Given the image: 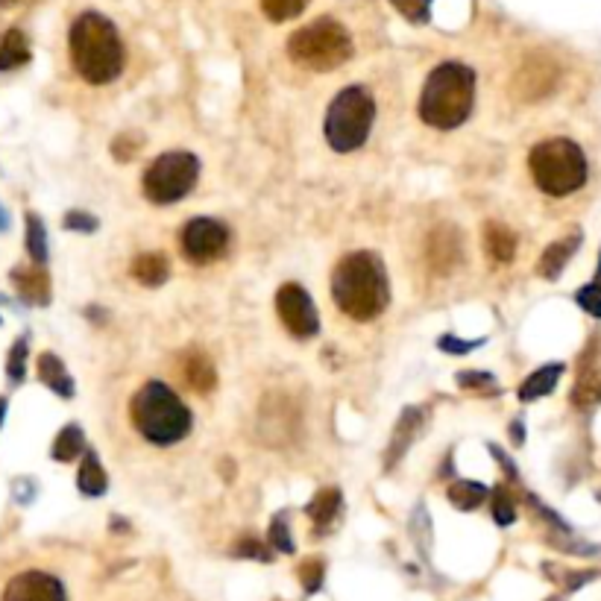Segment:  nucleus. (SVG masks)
<instances>
[{
  "label": "nucleus",
  "instance_id": "nucleus-1",
  "mask_svg": "<svg viewBox=\"0 0 601 601\" xmlns=\"http://www.w3.org/2000/svg\"><path fill=\"white\" fill-rule=\"evenodd\" d=\"M332 297L346 317L367 323L376 320L390 302V285L382 258L376 253H349L332 273Z\"/></svg>",
  "mask_w": 601,
  "mask_h": 601
},
{
  "label": "nucleus",
  "instance_id": "nucleus-2",
  "mask_svg": "<svg viewBox=\"0 0 601 601\" xmlns=\"http://www.w3.org/2000/svg\"><path fill=\"white\" fill-rule=\"evenodd\" d=\"M71 62L77 74L91 86H106L124 71V42L115 24L100 12H83L71 27Z\"/></svg>",
  "mask_w": 601,
  "mask_h": 601
},
{
  "label": "nucleus",
  "instance_id": "nucleus-3",
  "mask_svg": "<svg viewBox=\"0 0 601 601\" xmlns=\"http://www.w3.org/2000/svg\"><path fill=\"white\" fill-rule=\"evenodd\" d=\"M475 103V74L464 62H443L420 91V118L434 129L461 127Z\"/></svg>",
  "mask_w": 601,
  "mask_h": 601
},
{
  "label": "nucleus",
  "instance_id": "nucleus-4",
  "mask_svg": "<svg viewBox=\"0 0 601 601\" xmlns=\"http://www.w3.org/2000/svg\"><path fill=\"white\" fill-rule=\"evenodd\" d=\"M129 417L135 431L153 446H173L191 434V408L165 382H147L132 402Z\"/></svg>",
  "mask_w": 601,
  "mask_h": 601
},
{
  "label": "nucleus",
  "instance_id": "nucleus-5",
  "mask_svg": "<svg viewBox=\"0 0 601 601\" xmlns=\"http://www.w3.org/2000/svg\"><path fill=\"white\" fill-rule=\"evenodd\" d=\"M537 188L549 197H569L587 182V156L572 138H549L528 156Z\"/></svg>",
  "mask_w": 601,
  "mask_h": 601
},
{
  "label": "nucleus",
  "instance_id": "nucleus-6",
  "mask_svg": "<svg viewBox=\"0 0 601 601\" xmlns=\"http://www.w3.org/2000/svg\"><path fill=\"white\" fill-rule=\"evenodd\" d=\"M376 121V100L364 86H346L338 91V97L326 109L323 135L332 150L352 153L358 150L367 138Z\"/></svg>",
  "mask_w": 601,
  "mask_h": 601
},
{
  "label": "nucleus",
  "instance_id": "nucleus-7",
  "mask_svg": "<svg viewBox=\"0 0 601 601\" xmlns=\"http://www.w3.org/2000/svg\"><path fill=\"white\" fill-rule=\"evenodd\" d=\"M288 56L308 71H338L352 56V39L335 18H317L288 39Z\"/></svg>",
  "mask_w": 601,
  "mask_h": 601
},
{
  "label": "nucleus",
  "instance_id": "nucleus-8",
  "mask_svg": "<svg viewBox=\"0 0 601 601\" xmlns=\"http://www.w3.org/2000/svg\"><path fill=\"white\" fill-rule=\"evenodd\" d=\"M197 176H200V159L194 153L173 150L153 159V165L144 173L141 188L150 203L171 206L191 194V188L197 185Z\"/></svg>",
  "mask_w": 601,
  "mask_h": 601
},
{
  "label": "nucleus",
  "instance_id": "nucleus-9",
  "mask_svg": "<svg viewBox=\"0 0 601 601\" xmlns=\"http://www.w3.org/2000/svg\"><path fill=\"white\" fill-rule=\"evenodd\" d=\"M179 247L191 264H209L226 253L229 229L215 217H194L179 229Z\"/></svg>",
  "mask_w": 601,
  "mask_h": 601
},
{
  "label": "nucleus",
  "instance_id": "nucleus-10",
  "mask_svg": "<svg viewBox=\"0 0 601 601\" xmlns=\"http://www.w3.org/2000/svg\"><path fill=\"white\" fill-rule=\"evenodd\" d=\"M276 314L282 326L300 341H308L320 332V314L311 302V294L297 282H288L276 291Z\"/></svg>",
  "mask_w": 601,
  "mask_h": 601
},
{
  "label": "nucleus",
  "instance_id": "nucleus-11",
  "mask_svg": "<svg viewBox=\"0 0 601 601\" xmlns=\"http://www.w3.org/2000/svg\"><path fill=\"white\" fill-rule=\"evenodd\" d=\"M560 80V68L543 53H534L522 62V68L516 71L514 94L519 100H543L549 97Z\"/></svg>",
  "mask_w": 601,
  "mask_h": 601
},
{
  "label": "nucleus",
  "instance_id": "nucleus-12",
  "mask_svg": "<svg viewBox=\"0 0 601 601\" xmlns=\"http://www.w3.org/2000/svg\"><path fill=\"white\" fill-rule=\"evenodd\" d=\"M0 601H68V596L59 578L42 569H27L6 584Z\"/></svg>",
  "mask_w": 601,
  "mask_h": 601
},
{
  "label": "nucleus",
  "instance_id": "nucleus-13",
  "mask_svg": "<svg viewBox=\"0 0 601 601\" xmlns=\"http://www.w3.org/2000/svg\"><path fill=\"white\" fill-rule=\"evenodd\" d=\"M426 261L434 276H449L464 261V238L455 226H437L431 229L426 241Z\"/></svg>",
  "mask_w": 601,
  "mask_h": 601
},
{
  "label": "nucleus",
  "instance_id": "nucleus-14",
  "mask_svg": "<svg viewBox=\"0 0 601 601\" xmlns=\"http://www.w3.org/2000/svg\"><path fill=\"white\" fill-rule=\"evenodd\" d=\"M423 423H426V411H423V408H405V411H402V417L396 420V429L390 434V446H387L385 455L387 470L396 467V464L402 461V455H405V452L411 449V443L417 440Z\"/></svg>",
  "mask_w": 601,
  "mask_h": 601
},
{
  "label": "nucleus",
  "instance_id": "nucleus-15",
  "mask_svg": "<svg viewBox=\"0 0 601 601\" xmlns=\"http://www.w3.org/2000/svg\"><path fill=\"white\" fill-rule=\"evenodd\" d=\"M341 511H344V496L338 487H323L317 490V496L308 502L305 514L314 525V534H323V531H332L335 522L341 519Z\"/></svg>",
  "mask_w": 601,
  "mask_h": 601
},
{
  "label": "nucleus",
  "instance_id": "nucleus-16",
  "mask_svg": "<svg viewBox=\"0 0 601 601\" xmlns=\"http://www.w3.org/2000/svg\"><path fill=\"white\" fill-rule=\"evenodd\" d=\"M12 285L18 297L30 305H47L50 302V276L42 270V264L30 267H15L12 270Z\"/></svg>",
  "mask_w": 601,
  "mask_h": 601
},
{
  "label": "nucleus",
  "instance_id": "nucleus-17",
  "mask_svg": "<svg viewBox=\"0 0 601 601\" xmlns=\"http://www.w3.org/2000/svg\"><path fill=\"white\" fill-rule=\"evenodd\" d=\"M481 244H484V253L487 258L499 261V264H508L516 258V232L511 226L499 223V220H487L484 229H481Z\"/></svg>",
  "mask_w": 601,
  "mask_h": 601
},
{
  "label": "nucleus",
  "instance_id": "nucleus-18",
  "mask_svg": "<svg viewBox=\"0 0 601 601\" xmlns=\"http://www.w3.org/2000/svg\"><path fill=\"white\" fill-rule=\"evenodd\" d=\"M129 273H132V279H135L138 285H144V288H159V285H165L168 276H171V261H168L165 253H141V256L132 258Z\"/></svg>",
  "mask_w": 601,
  "mask_h": 601
},
{
  "label": "nucleus",
  "instance_id": "nucleus-19",
  "mask_svg": "<svg viewBox=\"0 0 601 601\" xmlns=\"http://www.w3.org/2000/svg\"><path fill=\"white\" fill-rule=\"evenodd\" d=\"M182 376H185L188 387L197 390V393H212L217 385L215 364H212V358H209L206 352H200V349H191V352L185 355V361H182Z\"/></svg>",
  "mask_w": 601,
  "mask_h": 601
},
{
  "label": "nucleus",
  "instance_id": "nucleus-20",
  "mask_svg": "<svg viewBox=\"0 0 601 601\" xmlns=\"http://www.w3.org/2000/svg\"><path fill=\"white\" fill-rule=\"evenodd\" d=\"M578 247H581V235H578V232H572V235L555 241V244L543 253V258H540V267H537L540 276H546L549 282H555L560 273H563V267L569 264V258L578 253Z\"/></svg>",
  "mask_w": 601,
  "mask_h": 601
},
{
  "label": "nucleus",
  "instance_id": "nucleus-21",
  "mask_svg": "<svg viewBox=\"0 0 601 601\" xmlns=\"http://www.w3.org/2000/svg\"><path fill=\"white\" fill-rule=\"evenodd\" d=\"M39 379H42L44 385L50 387L56 396H62V399H71V396H74V379L68 376L62 358H56L53 352H44L42 358H39Z\"/></svg>",
  "mask_w": 601,
  "mask_h": 601
},
{
  "label": "nucleus",
  "instance_id": "nucleus-22",
  "mask_svg": "<svg viewBox=\"0 0 601 601\" xmlns=\"http://www.w3.org/2000/svg\"><path fill=\"white\" fill-rule=\"evenodd\" d=\"M560 373H563V364H546V367L534 370V373L519 385V399H522V402H534V399L549 396V393L558 387Z\"/></svg>",
  "mask_w": 601,
  "mask_h": 601
},
{
  "label": "nucleus",
  "instance_id": "nucleus-23",
  "mask_svg": "<svg viewBox=\"0 0 601 601\" xmlns=\"http://www.w3.org/2000/svg\"><path fill=\"white\" fill-rule=\"evenodd\" d=\"M77 487L83 496H103L109 490V475L103 470L100 458L94 452H86L83 464H80V473H77Z\"/></svg>",
  "mask_w": 601,
  "mask_h": 601
},
{
  "label": "nucleus",
  "instance_id": "nucleus-24",
  "mask_svg": "<svg viewBox=\"0 0 601 601\" xmlns=\"http://www.w3.org/2000/svg\"><path fill=\"white\" fill-rule=\"evenodd\" d=\"M30 62V42L21 30H9L0 42V71H15Z\"/></svg>",
  "mask_w": 601,
  "mask_h": 601
},
{
  "label": "nucleus",
  "instance_id": "nucleus-25",
  "mask_svg": "<svg viewBox=\"0 0 601 601\" xmlns=\"http://www.w3.org/2000/svg\"><path fill=\"white\" fill-rule=\"evenodd\" d=\"M601 399V370L590 367L581 361V373H578V385L572 390V402L578 408H593Z\"/></svg>",
  "mask_w": 601,
  "mask_h": 601
},
{
  "label": "nucleus",
  "instance_id": "nucleus-26",
  "mask_svg": "<svg viewBox=\"0 0 601 601\" xmlns=\"http://www.w3.org/2000/svg\"><path fill=\"white\" fill-rule=\"evenodd\" d=\"M86 452V434L80 426H65V429L56 434V440H53V458L56 461H62V464H68V461H74V458H80Z\"/></svg>",
  "mask_w": 601,
  "mask_h": 601
},
{
  "label": "nucleus",
  "instance_id": "nucleus-27",
  "mask_svg": "<svg viewBox=\"0 0 601 601\" xmlns=\"http://www.w3.org/2000/svg\"><path fill=\"white\" fill-rule=\"evenodd\" d=\"M487 496H490V490H487L481 481H455V484L449 487V502H452L458 511H475Z\"/></svg>",
  "mask_w": 601,
  "mask_h": 601
},
{
  "label": "nucleus",
  "instance_id": "nucleus-28",
  "mask_svg": "<svg viewBox=\"0 0 601 601\" xmlns=\"http://www.w3.org/2000/svg\"><path fill=\"white\" fill-rule=\"evenodd\" d=\"M490 514L496 519V525H514L516 522V502H514V493L508 490V487H502V484H496L493 490H490Z\"/></svg>",
  "mask_w": 601,
  "mask_h": 601
},
{
  "label": "nucleus",
  "instance_id": "nucleus-29",
  "mask_svg": "<svg viewBox=\"0 0 601 601\" xmlns=\"http://www.w3.org/2000/svg\"><path fill=\"white\" fill-rule=\"evenodd\" d=\"M308 0H261V9L270 21L282 24V21H294L305 12Z\"/></svg>",
  "mask_w": 601,
  "mask_h": 601
},
{
  "label": "nucleus",
  "instance_id": "nucleus-30",
  "mask_svg": "<svg viewBox=\"0 0 601 601\" xmlns=\"http://www.w3.org/2000/svg\"><path fill=\"white\" fill-rule=\"evenodd\" d=\"M27 253L36 264L47 261V232L39 215H27Z\"/></svg>",
  "mask_w": 601,
  "mask_h": 601
},
{
  "label": "nucleus",
  "instance_id": "nucleus-31",
  "mask_svg": "<svg viewBox=\"0 0 601 601\" xmlns=\"http://www.w3.org/2000/svg\"><path fill=\"white\" fill-rule=\"evenodd\" d=\"M267 543L270 549L282 552V555H294V540H291V528H288V514H276L270 522V531H267Z\"/></svg>",
  "mask_w": 601,
  "mask_h": 601
},
{
  "label": "nucleus",
  "instance_id": "nucleus-32",
  "mask_svg": "<svg viewBox=\"0 0 601 601\" xmlns=\"http://www.w3.org/2000/svg\"><path fill=\"white\" fill-rule=\"evenodd\" d=\"M24 373H27V338H18L9 349V358H6V376H9L12 385H21Z\"/></svg>",
  "mask_w": 601,
  "mask_h": 601
},
{
  "label": "nucleus",
  "instance_id": "nucleus-33",
  "mask_svg": "<svg viewBox=\"0 0 601 601\" xmlns=\"http://www.w3.org/2000/svg\"><path fill=\"white\" fill-rule=\"evenodd\" d=\"M455 382H458V387L473 390V393H499L493 373H484V370H461L455 376Z\"/></svg>",
  "mask_w": 601,
  "mask_h": 601
},
{
  "label": "nucleus",
  "instance_id": "nucleus-34",
  "mask_svg": "<svg viewBox=\"0 0 601 601\" xmlns=\"http://www.w3.org/2000/svg\"><path fill=\"white\" fill-rule=\"evenodd\" d=\"M575 302H578V305H581L587 314L601 317V258H599V270H596L593 282H590V285H584V288L575 294Z\"/></svg>",
  "mask_w": 601,
  "mask_h": 601
},
{
  "label": "nucleus",
  "instance_id": "nucleus-35",
  "mask_svg": "<svg viewBox=\"0 0 601 601\" xmlns=\"http://www.w3.org/2000/svg\"><path fill=\"white\" fill-rule=\"evenodd\" d=\"M300 581L305 587V593H317L323 587V578H326V566L320 558H308L300 563Z\"/></svg>",
  "mask_w": 601,
  "mask_h": 601
},
{
  "label": "nucleus",
  "instance_id": "nucleus-36",
  "mask_svg": "<svg viewBox=\"0 0 601 601\" xmlns=\"http://www.w3.org/2000/svg\"><path fill=\"white\" fill-rule=\"evenodd\" d=\"M396 6V12L402 18H408L411 24H429L431 18V0H390Z\"/></svg>",
  "mask_w": 601,
  "mask_h": 601
},
{
  "label": "nucleus",
  "instance_id": "nucleus-37",
  "mask_svg": "<svg viewBox=\"0 0 601 601\" xmlns=\"http://www.w3.org/2000/svg\"><path fill=\"white\" fill-rule=\"evenodd\" d=\"M235 555H238V558H250V560H261V563H267V560H270V549H267L261 540H256V537L247 534V537L238 540Z\"/></svg>",
  "mask_w": 601,
  "mask_h": 601
},
{
  "label": "nucleus",
  "instance_id": "nucleus-38",
  "mask_svg": "<svg viewBox=\"0 0 601 601\" xmlns=\"http://www.w3.org/2000/svg\"><path fill=\"white\" fill-rule=\"evenodd\" d=\"M141 144H144L141 135H118L112 141V156L121 159V162H129L135 156V150H141Z\"/></svg>",
  "mask_w": 601,
  "mask_h": 601
},
{
  "label": "nucleus",
  "instance_id": "nucleus-39",
  "mask_svg": "<svg viewBox=\"0 0 601 601\" xmlns=\"http://www.w3.org/2000/svg\"><path fill=\"white\" fill-rule=\"evenodd\" d=\"M62 223H65V229H71V232H94V229L100 226V220H97V217L88 215V212H80V209L68 212Z\"/></svg>",
  "mask_w": 601,
  "mask_h": 601
},
{
  "label": "nucleus",
  "instance_id": "nucleus-40",
  "mask_svg": "<svg viewBox=\"0 0 601 601\" xmlns=\"http://www.w3.org/2000/svg\"><path fill=\"white\" fill-rule=\"evenodd\" d=\"M484 344V338H475V341H461V338H455V335H443L437 346L443 349V352H449V355H467V352H473L478 346Z\"/></svg>",
  "mask_w": 601,
  "mask_h": 601
},
{
  "label": "nucleus",
  "instance_id": "nucleus-41",
  "mask_svg": "<svg viewBox=\"0 0 601 601\" xmlns=\"http://www.w3.org/2000/svg\"><path fill=\"white\" fill-rule=\"evenodd\" d=\"M490 452H493V458H499V461H502L505 473L514 475V478H516V464H514V461H511V458H508V455H505V452H502L499 446H490Z\"/></svg>",
  "mask_w": 601,
  "mask_h": 601
},
{
  "label": "nucleus",
  "instance_id": "nucleus-42",
  "mask_svg": "<svg viewBox=\"0 0 601 601\" xmlns=\"http://www.w3.org/2000/svg\"><path fill=\"white\" fill-rule=\"evenodd\" d=\"M511 437L516 440V446H519V443L525 440V431H522V420H516L514 426H511Z\"/></svg>",
  "mask_w": 601,
  "mask_h": 601
},
{
  "label": "nucleus",
  "instance_id": "nucleus-43",
  "mask_svg": "<svg viewBox=\"0 0 601 601\" xmlns=\"http://www.w3.org/2000/svg\"><path fill=\"white\" fill-rule=\"evenodd\" d=\"M3 417H6V399L0 396V423H3Z\"/></svg>",
  "mask_w": 601,
  "mask_h": 601
},
{
  "label": "nucleus",
  "instance_id": "nucleus-44",
  "mask_svg": "<svg viewBox=\"0 0 601 601\" xmlns=\"http://www.w3.org/2000/svg\"><path fill=\"white\" fill-rule=\"evenodd\" d=\"M6 223H9V220H6V212L0 209V229H6Z\"/></svg>",
  "mask_w": 601,
  "mask_h": 601
},
{
  "label": "nucleus",
  "instance_id": "nucleus-45",
  "mask_svg": "<svg viewBox=\"0 0 601 601\" xmlns=\"http://www.w3.org/2000/svg\"><path fill=\"white\" fill-rule=\"evenodd\" d=\"M18 0H0V6H15Z\"/></svg>",
  "mask_w": 601,
  "mask_h": 601
},
{
  "label": "nucleus",
  "instance_id": "nucleus-46",
  "mask_svg": "<svg viewBox=\"0 0 601 601\" xmlns=\"http://www.w3.org/2000/svg\"><path fill=\"white\" fill-rule=\"evenodd\" d=\"M549 601H558V599H549Z\"/></svg>",
  "mask_w": 601,
  "mask_h": 601
}]
</instances>
